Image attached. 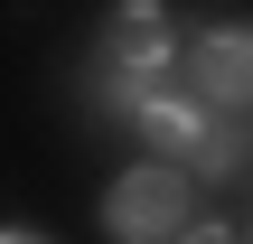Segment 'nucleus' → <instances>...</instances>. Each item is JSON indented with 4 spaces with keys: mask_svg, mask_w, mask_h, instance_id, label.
I'll return each mask as SVG.
<instances>
[{
    "mask_svg": "<svg viewBox=\"0 0 253 244\" xmlns=\"http://www.w3.org/2000/svg\"><path fill=\"white\" fill-rule=\"evenodd\" d=\"M0 244H47V235H0Z\"/></svg>",
    "mask_w": 253,
    "mask_h": 244,
    "instance_id": "0eeeda50",
    "label": "nucleus"
},
{
    "mask_svg": "<svg viewBox=\"0 0 253 244\" xmlns=\"http://www.w3.org/2000/svg\"><path fill=\"white\" fill-rule=\"evenodd\" d=\"M103 56H113L131 85H150V75L169 66V28H160V9H113V38H103Z\"/></svg>",
    "mask_w": 253,
    "mask_h": 244,
    "instance_id": "7ed1b4c3",
    "label": "nucleus"
},
{
    "mask_svg": "<svg viewBox=\"0 0 253 244\" xmlns=\"http://www.w3.org/2000/svg\"><path fill=\"white\" fill-rule=\"evenodd\" d=\"M197 122H207V103H197V94H150V103H141V132H150V150H160V160H188Z\"/></svg>",
    "mask_w": 253,
    "mask_h": 244,
    "instance_id": "39448f33",
    "label": "nucleus"
},
{
    "mask_svg": "<svg viewBox=\"0 0 253 244\" xmlns=\"http://www.w3.org/2000/svg\"><path fill=\"white\" fill-rule=\"evenodd\" d=\"M244 150H253V141H244V122H235V113H207L178 169H188V179H244Z\"/></svg>",
    "mask_w": 253,
    "mask_h": 244,
    "instance_id": "20e7f679",
    "label": "nucleus"
},
{
    "mask_svg": "<svg viewBox=\"0 0 253 244\" xmlns=\"http://www.w3.org/2000/svg\"><path fill=\"white\" fill-rule=\"evenodd\" d=\"M188 94H197L207 113L253 103V28H216V38L188 47Z\"/></svg>",
    "mask_w": 253,
    "mask_h": 244,
    "instance_id": "f03ea898",
    "label": "nucleus"
},
{
    "mask_svg": "<svg viewBox=\"0 0 253 244\" xmlns=\"http://www.w3.org/2000/svg\"><path fill=\"white\" fill-rule=\"evenodd\" d=\"M188 169L178 160H141V169H122L113 179V197H103V226L122 244H169V235H188Z\"/></svg>",
    "mask_w": 253,
    "mask_h": 244,
    "instance_id": "f257e3e1",
    "label": "nucleus"
},
{
    "mask_svg": "<svg viewBox=\"0 0 253 244\" xmlns=\"http://www.w3.org/2000/svg\"><path fill=\"white\" fill-rule=\"evenodd\" d=\"M244 244H253V235H244Z\"/></svg>",
    "mask_w": 253,
    "mask_h": 244,
    "instance_id": "6e6552de",
    "label": "nucleus"
},
{
    "mask_svg": "<svg viewBox=\"0 0 253 244\" xmlns=\"http://www.w3.org/2000/svg\"><path fill=\"white\" fill-rule=\"evenodd\" d=\"M178 244H235V235H225V226H188Z\"/></svg>",
    "mask_w": 253,
    "mask_h": 244,
    "instance_id": "423d86ee",
    "label": "nucleus"
}]
</instances>
